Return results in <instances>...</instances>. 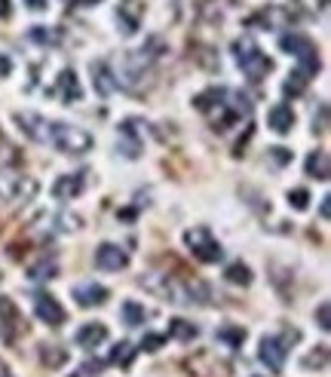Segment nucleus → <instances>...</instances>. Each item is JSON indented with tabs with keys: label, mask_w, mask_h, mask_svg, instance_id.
<instances>
[{
	"label": "nucleus",
	"mask_w": 331,
	"mask_h": 377,
	"mask_svg": "<svg viewBox=\"0 0 331 377\" xmlns=\"http://www.w3.org/2000/svg\"><path fill=\"white\" fill-rule=\"evenodd\" d=\"M233 58H236V65L245 71V77L249 80H264L270 71H273V62L267 58V53L261 49L258 44H254L252 37H240L233 44Z\"/></svg>",
	"instance_id": "f257e3e1"
},
{
	"label": "nucleus",
	"mask_w": 331,
	"mask_h": 377,
	"mask_svg": "<svg viewBox=\"0 0 331 377\" xmlns=\"http://www.w3.org/2000/svg\"><path fill=\"white\" fill-rule=\"evenodd\" d=\"M49 145H56L62 154H86V150H92V135H89L86 129H80V126L53 123Z\"/></svg>",
	"instance_id": "f03ea898"
},
{
	"label": "nucleus",
	"mask_w": 331,
	"mask_h": 377,
	"mask_svg": "<svg viewBox=\"0 0 331 377\" xmlns=\"http://www.w3.org/2000/svg\"><path fill=\"white\" fill-rule=\"evenodd\" d=\"M279 49L288 55H294L301 62V68L307 77H313L319 68H322V62H319V55H316V44H313L310 37H304V34H285V37H279Z\"/></svg>",
	"instance_id": "7ed1b4c3"
},
{
	"label": "nucleus",
	"mask_w": 331,
	"mask_h": 377,
	"mask_svg": "<svg viewBox=\"0 0 331 377\" xmlns=\"http://www.w3.org/2000/svg\"><path fill=\"white\" fill-rule=\"evenodd\" d=\"M141 286L148 291H154L163 300H172V304H193V289L181 286L178 279H172L169 273H154V276H141Z\"/></svg>",
	"instance_id": "20e7f679"
},
{
	"label": "nucleus",
	"mask_w": 331,
	"mask_h": 377,
	"mask_svg": "<svg viewBox=\"0 0 331 377\" xmlns=\"http://www.w3.org/2000/svg\"><path fill=\"white\" fill-rule=\"evenodd\" d=\"M184 242H188L190 255L197 258L202 264H218L221 258H224V249H221V242L212 237L209 227H193L184 233Z\"/></svg>",
	"instance_id": "39448f33"
},
{
	"label": "nucleus",
	"mask_w": 331,
	"mask_h": 377,
	"mask_svg": "<svg viewBox=\"0 0 331 377\" xmlns=\"http://www.w3.org/2000/svg\"><path fill=\"white\" fill-rule=\"evenodd\" d=\"M25 334V316L22 310L15 307L13 298H0V338H4L6 347H15L19 338Z\"/></svg>",
	"instance_id": "423d86ee"
},
{
	"label": "nucleus",
	"mask_w": 331,
	"mask_h": 377,
	"mask_svg": "<svg viewBox=\"0 0 331 377\" xmlns=\"http://www.w3.org/2000/svg\"><path fill=\"white\" fill-rule=\"evenodd\" d=\"M34 313H37V319H40V322H46L49 329H62L65 319H67L65 307L58 304L53 295H46V291L34 295Z\"/></svg>",
	"instance_id": "0eeeda50"
},
{
	"label": "nucleus",
	"mask_w": 331,
	"mask_h": 377,
	"mask_svg": "<svg viewBox=\"0 0 331 377\" xmlns=\"http://www.w3.org/2000/svg\"><path fill=\"white\" fill-rule=\"evenodd\" d=\"M15 123H19V129L31 141H37V145H49L53 123H49L46 117H40V114H34V111H19V114H15Z\"/></svg>",
	"instance_id": "6e6552de"
},
{
	"label": "nucleus",
	"mask_w": 331,
	"mask_h": 377,
	"mask_svg": "<svg viewBox=\"0 0 331 377\" xmlns=\"http://www.w3.org/2000/svg\"><path fill=\"white\" fill-rule=\"evenodd\" d=\"M96 267L108 273H120L129 267V255H126V249L114 246V242H105V246L96 249Z\"/></svg>",
	"instance_id": "1a4fd4ad"
},
{
	"label": "nucleus",
	"mask_w": 331,
	"mask_h": 377,
	"mask_svg": "<svg viewBox=\"0 0 331 377\" xmlns=\"http://www.w3.org/2000/svg\"><path fill=\"white\" fill-rule=\"evenodd\" d=\"M285 356H288V347H285L283 338H261L258 359L270 368V371H283V368H285Z\"/></svg>",
	"instance_id": "9d476101"
},
{
	"label": "nucleus",
	"mask_w": 331,
	"mask_h": 377,
	"mask_svg": "<svg viewBox=\"0 0 331 377\" xmlns=\"http://www.w3.org/2000/svg\"><path fill=\"white\" fill-rule=\"evenodd\" d=\"M86 187V172H67V175H58L56 184H53V197L56 199H77Z\"/></svg>",
	"instance_id": "9b49d317"
},
{
	"label": "nucleus",
	"mask_w": 331,
	"mask_h": 377,
	"mask_svg": "<svg viewBox=\"0 0 331 377\" xmlns=\"http://www.w3.org/2000/svg\"><path fill=\"white\" fill-rule=\"evenodd\" d=\"M53 95L56 98H62L65 105H71V102H80L83 98V89H80V80H77V74H74L71 68H65L62 74L56 77V89H53Z\"/></svg>",
	"instance_id": "f8f14e48"
},
{
	"label": "nucleus",
	"mask_w": 331,
	"mask_h": 377,
	"mask_svg": "<svg viewBox=\"0 0 331 377\" xmlns=\"http://www.w3.org/2000/svg\"><path fill=\"white\" fill-rule=\"evenodd\" d=\"M141 15H144V4H138V0H123L120 10H117V19L123 25V34H135V31H138Z\"/></svg>",
	"instance_id": "ddd939ff"
},
{
	"label": "nucleus",
	"mask_w": 331,
	"mask_h": 377,
	"mask_svg": "<svg viewBox=\"0 0 331 377\" xmlns=\"http://www.w3.org/2000/svg\"><path fill=\"white\" fill-rule=\"evenodd\" d=\"M89 71H92V86H96L98 95H110V92L117 89V77H114L108 62H92Z\"/></svg>",
	"instance_id": "4468645a"
},
{
	"label": "nucleus",
	"mask_w": 331,
	"mask_h": 377,
	"mask_svg": "<svg viewBox=\"0 0 331 377\" xmlns=\"http://www.w3.org/2000/svg\"><path fill=\"white\" fill-rule=\"evenodd\" d=\"M77 347L80 350H96L98 343H105L108 340V325H101V322H86L83 329L77 331Z\"/></svg>",
	"instance_id": "2eb2a0df"
},
{
	"label": "nucleus",
	"mask_w": 331,
	"mask_h": 377,
	"mask_svg": "<svg viewBox=\"0 0 331 377\" xmlns=\"http://www.w3.org/2000/svg\"><path fill=\"white\" fill-rule=\"evenodd\" d=\"M110 291L105 286H96V282H83V286L74 289V298H77L80 307H101L108 300Z\"/></svg>",
	"instance_id": "dca6fc26"
},
{
	"label": "nucleus",
	"mask_w": 331,
	"mask_h": 377,
	"mask_svg": "<svg viewBox=\"0 0 331 377\" xmlns=\"http://www.w3.org/2000/svg\"><path fill=\"white\" fill-rule=\"evenodd\" d=\"M270 129L276 132V135H288V132L294 129V111L288 105H276V107H270Z\"/></svg>",
	"instance_id": "f3484780"
},
{
	"label": "nucleus",
	"mask_w": 331,
	"mask_h": 377,
	"mask_svg": "<svg viewBox=\"0 0 331 377\" xmlns=\"http://www.w3.org/2000/svg\"><path fill=\"white\" fill-rule=\"evenodd\" d=\"M304 169H307L310 178H316V181H328V175H331L328 154H325V150H313V154L307 157V163H304Z\"/></svg>",
	"instance_id": "a211bd4d"
},
{
	"label": "nucleus",
	"mask_w": 331,
	"mask_h": 377,
	"mask_svg": "<svg viewBox=\"0 0 331 377\" xmlns=\"http://www.w3.org/2000/svg\"><path fill=\"white\" fill-rule=\"evenodd\" d=\"M135 353H138V347H132L129 340H120V343H114V347H110L108 362H110V365H120V368H129L132 359H135Z\"/></svg>",
	"instance_id": "6ab92c4d"
},
{
	"label": "nucleus",
	"mask_w": 331,
	"mask_h": 377,
	"mask_svg": "<svg viewBox=\"0 0 331 377\" xmlns=\"http://www.w3.org/2000/svg\"><path fill=\"white\" fill-rule=\"evenodd\" d=\"M224 279L231 282V286H242L245 289V286H252V270L242 261H233V264H227Z\"/></svg>",
	"instance_id": "aec40b11"
},
{
	"label": "nucleus",
	"mask_w": 331,
	"mask_h": 377,
	"mask_svg": "<svg viewBox=\"0 0 331 377\" xmlns=\"http://www.w3.org/2000/svg\"><path fill=\"white\" fill-rule=\"evenodd\" d=\"M120 135H123V141H120V150L126 157H138L141 154V141H138V135H135V129H132V123H123L120 126Z\"/></svg>",
	"instance_id": "412c9836"
},
{
	"label": "nucleus",
	"mask_w": 331,
	"mask_h": 377,
	"mask_svg": "<svg viewBox=\"0 0 331 377\" xmlns=\"http://www.w3.org/2000/svg\"><path fill=\"white\" fill-rule=\"evenodd\" d=\"M200 334V329L193 322L188 319H172L169 322V338H175V340H193Z\"/></svg>",
	"instance_id": "4be33fe9"
},
{
	"label": "nucleus",
	"mask_w": 331,
	"mask_h": 377,
	"mask_svg": "<svg viewBox=\"0 0 331 377\" xmlns=\"http://www.w3.org/2000/svg\"><path fill=\"white\" fill-rule=\"evenodd\" d=\"M40 359H44L46 368H62L67 362V350L65 347H56V343H44V350H40Z\"/></svg>",
	"instance_id": "5701e85b"
},
{
	"label": "nucleus",
	"mask_w": 331,
	"mask_h": 377,
	"mask_svg": "<svg viewBox=\"0 0 331 377\" xmlns=\"http://www.w3.org/2000/svg\"><path fill=\"white\" fill-rule=\"evenodd\" d=\"M144 319H148V310H144L138 300H126V304H123V322L135 329V325H141Z\"/></svg>",
	"instance_id": "b1692460"
},
{
	"label": "nucleus",
	"mask_w": 331,
	"mask_h": 377,
	"mask_svg": "<svg viewBox=\"0 0 331 377\" xmlns=\"http://www.w3.org/2000/svg\"><path fill=\"white\" fill-rule=\"evenodd\" d=\"M28 37L34 40V44H44V46L58 44V31L56 28H46V25H31Z\"/></svg>",
	"instance_id": "393cba45"
},
{
	"label": "nucleus",
	"mask_w": 331,
	"mask_h": 377,
	"mask_svg": "<svg viewBox=\"0 0 331 377\" xmlns=\"http://www.w3.org/2000/svg\"><path fill=\"white\" fill-rule=\"evenodd\" d=\"M218 340H224L227 347H242V340H245V329H236V325H224V329H218V334H215Z\"/></svg>",
	"instance_id": "a878e982"
},
{
	"label": "nucleus",
	"mask_w": 331,
	"mask_h": 377,
	"mask_svg": "<svg viewBox=\"0 0 331 377\" xmlns=\"http://www.w3.org/2000/svg\"><path fill=\"white\" fill-rule=\"evenodd\" d=\"M307 83H310V77H307V74H304V71H294L292 74V77H288L285 83H283V92H285V95H301V92L304 89H307Z\"/></svg>",
	"instance_id": "bb28decb"
},
{
	"label": "nucleus",
	"mask_w": 331,
	"mask_h": 377,
	"mask_svg": "<svg viewBox=\"0 0 331 377\" xmlns=\"http://www.w3.org/2000/svg\"><path fill=\"white\" fill-rule=\"evenodd\" d=\"M58 273V267L53 264V261H40V264H34L31 270H28V276L34 282H44V279H53V276Z\"/></svg>",
	"instance_id": "cd10ccee"
},
{
	"label": "nucleus",
	"mask_w": 331,
	"mask_h": 377,
	"mask_svg": "<svg viewBox=\"0 0 331 377\" xmlns=\"http://www.w3.org/2000/svg\"><path fill=\"white\" fill-rule=\"evenodd\" d=\"M304 368H307V371H313V368H319V371L322 368H328V347L325 343H322L316 353H310L307 359H304Z\"/></svg>",
	"instance_id": "c85d7f7f"
},
{
	"label": "nucleus",
	"mask_w": 331,
	"mask_h": 377,
	"mask_svg": "<svg viewBox=\"0 0 331 377\" xmlns=\"http://www.w3.org/2000/svg\"><path fill=\"white\" fill-rule=\"evenodd\" d=\"M288 206H292L294 212H304V209H310V194L304 187L288 190Z\"/></svg>",
	"instance_id": "c756f323"
},
{
	"label": "nucleus",
	"mask_w": 331,
	"mask_h": 377,
	"mask_svg": "<svg viewBox=\"0 0 331 377\" xmlns=\"http://www.w3.org/2000/svg\"><path fill=\"white\" fill-rule=\"evenodd\" d=\"M163 343H166V334H144L138 350H144V353H157V350L163 347Z\"/></svg>",
	"instance_id": "7c9ffc66"
},
{
	"label": "nucleus",
	"mask_w": 331,
	"mask_h": 377,
	"mask_svg": "<svg viewBox=\"0 0 331 377\" xmlns=\"http://www.w3.org/2000/svg\"><path fill=\"white\" fill-rule=\"evenodd\" d=\"M101 368H105V362H101V359H96V362H83V365H80V374H74V377H98Z\"/></svg>",
	"instance_id": "2f4dec72"
},
{
	"label": "nucleus",
	"mask_w": 331,
	"mask_h": 377,
	"mask_svg": "<svg viewBox=\"0 0 331 377\" xmlns=\"http://www.w3.org/2000/svg\"><path fill=\"white\" fill-rule=\"evenodd\" d=\"M316 319H319V329L328 331L331 329V316H328V300H322L319 310H316Z\"/></svg>",
	"instance_id": "473e14b6"
},
{
	"label": "nucleus",
	"mask_w": 331,
	"mask_h": 377,
	"mask_svg": "<svg viewBox=\"0 0 331 377\" xmlns=\"http://www.w3.org/2000/svg\"><path fill=\"white\" fill-rule=\"evenodd\" d=\"M270 157H273L279 166H285L288 160H292V150H285V147H270Z\"/></svg>",
	"instance_id": "72a5a7b5"
},
{
	"label": "nucleus",
	"mask_w": 331,
	"mask_h": 377,
	"mask_svg": "<svg viewBox=\"0 0 331 377\" xmlns=\"http://www.w3.org/2000/svg\"><path fill=\"white\" fill-rule=\"evenodd\" d=\"M10 74H13V58L0 53V80H4V77H10Z\"/></svg>",
	"instance_id": "f704fd0d"
},
{
	"label": "nucleus",
	"mask_w": 331,
	"mask_h": 377,
	"mask_svg": "<svg viewBox=\"0 0 331 377\" xmlns=\"http://www.w3.org/2000/svg\"><path fill=\"white\" fill-rule=\"evenodd\" d=\"M13 15V4L10 0H0V19H10Z\"/></svg>",
	"instance_id": "c9c22d12"
},
{
	"label": "nucleus",
	"mask_w": 331,
	"mask_h": 377,
	"mask_svg": "<svg viewBox=\"0 0 331 377\" xmlns=\"http://www.w3.org/2000/svg\"><path fill=\"white\" fill-rule=\"evenodd\" d=\"M25 6H28V10H34V13H40L46 6V0H22Z\"/></svg>",
	"instance_id": "e433bc0d"
},
{
	"label": "nucleus",
	"mask_w": 331,
	"mask_h": 377,
	"mask_svg": "<svg viewBox=\"0 0 331 377\" xmlns=\"http://www.w3.org/2000/svg\"><path fill=\"white\" fill-rule=\"evenodd\" d=\"M319 212H322V218H325V221H328V212H331V206H328V197H325V199H322V206H319Z\"/></svg>",
	"instance_id": "4c0bfd02"
},
{
	"label": "nucleus",
	"mask_w": 331,
	"mask_h": 377,
	"mask_svg": "<svg viewBox=\"0 0 331 377\" xmlns=\"http://www.w3.org/2000/svg\"><path fill=\"white\" fill-rule=\"evenodd\" d=\"M101 0H74V6H96Z\"/></svg>",
	"instance_id": "58836bf2"
},
{
	"label": "nucleus",
	"mask_w": 331,
	"mask_h": 377,
	"mask_svg": "<svg viewBox=\"0 0 331 377\" xmlns=\"http://www.w3.org/2000/svg\"><path fill=\"white\" fill-rule=\"evenodd\" d=\"M0 377H13V371H10V368H6L4 359H0Z\"/></svg>",
	"instance_id": "ea45409f"
}]
</instances>
